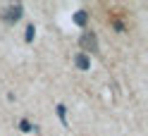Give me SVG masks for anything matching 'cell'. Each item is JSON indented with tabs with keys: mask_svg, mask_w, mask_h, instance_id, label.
<instances>
[{
	"mask_svg": "<svg viewBox=\"0 0 148 136\" xmlns=\"http://www.w3.org/2000/svg\"><path fill=\"white\" fill-rule=\"evenodd\" d=\"M79 45H81V50H84V53H96L98 50V36L93 31H86L79 38Z\"/></svg>",
	"mask_w": 148,
	"mask_h": 136,
	"instance_id": "6da1fadb",
	"label": "cell"
},
{
	"mask_svg": "<svg viewBox=\"0 0 148 136\" xmlns=\"http://www.w3.org/2000/svg\"><path fill=\"white\" fill-rule=\"evenodd\" d=\"M34 36H36V29H34V24H29V26H26V43H31Z\"/></svg>",
	"mask_w": 148,
	"mask_h": 136,
	"instance_id": "5b68a950",
	"label": "cell"
},
{
	"mask_svg": "<svg viewBox=\"0 0 148 136\" xmlns=\"http://www.w3.org/2000/svg\"><path fill=\"white\" fill-rule=\"evenodd\" d=\"M86 22H88V12H86V10H79L77 14H74V24H79V26H86Z\"/></svg>",
	"mask_w": 148,
	"mask_h": 136,
	"instance_id": "277c9868",
	"label": "cell"
},
{
	"mask_svg": "<svg viewBox=\"0 0 148 136\" xmlns=\"http://www.w3.org/2000/svg\"><path fill=\"white\" fill-rule=\"evenodd\" d=\"M58 115H60L62 124H67V120H64V115H67V107H64V105H58Z\"/></svg>",
	"mask_w": 148,
	"mask_h": 136,
	"instance_id": "8992f818",
	"label": "cell"
},
{
	"mask_svg": "<svg viewBox=\"0 0 148 136\" xmlns=\"http://www.w3.org/2000/svg\"><path fill=\"white\" fill-rule=\"evenodd\" d=\"M19 129H22V131H31V124L26 122V120H22V122H19Z\"/></svg>",
	"mask_w": 148,
	"mask_h": 136,
	"instance_id": "52a82bcc",
	"label": "cell"
},
{
	"mask_svg": "<svg viewBox=\"0 0 148 136\" xmlns=\"http://www.w3.org/2000/svg\"><path fill=\"white\" fill-rule=\"evenodd\" d=\"M74 65H77L79 69H88L91 67V60H88V55H86V53H77V55H74Z\"/></svg>",
	"mask_w": 148,
	"mask_h": 136,
	"instance_id": "3957f363",
	"label": "cell"
},
{
	"mask_svg": "<svg viewBox=\"0 0 148 136\" xmlns=\"http://www.w3.org/2000/svg\"><path fill=\"white\" fill-rule=\"evenodd\" d=\"M22 14H24V7L17 3V5H10L3 12V19H5V24H17V22L22 19Z\"/></svg>",
	"mask_w": 148,
	"mask_h": 136,
	"instance_id": "7a4b0ae2",
	"label": "cell"
}]
</instances>
